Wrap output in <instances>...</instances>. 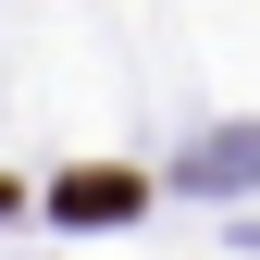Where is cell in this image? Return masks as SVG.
Wrapping results in <instances>:
<instances>
[{
	"instance_id": "cell-1",
	"label": "cell",
	"mask_w": 260,
	"mask_h": 260,
	"mask_svg": "<svg viewBox=\"0 0 260 260\" xmlns=\"http://www.w3.org/2000/svg\"><path fill=\"white\" fill-rule=\"evenodd\" d=\"M50 211L62 223H124V211H137V174H100V161H87V174L50 186Z\"/></svg>"
},
{
	"instance_id": "cell-2",
	"label": "cell",
	"mask_w": 260,
	"mask_h": 260,
	"mask_svg": "<svg viewBox=\"0 0 260 260\" xmlns=\"http://www.w3.org/2000/svg\"><path fill=\"white\" fill-rule=\"evenodd\" d=\"M0 211H13V186H0Z\"/></svg>"
}]
</instances>
